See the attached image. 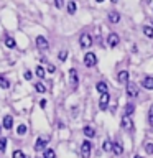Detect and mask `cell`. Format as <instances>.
Returning <instances> with one entry per match:
<instances>
[{
  "mask_svg": "<svg viewBox=\"0 0 153 158\" xmlns=\"http://www.w3.org/2000/svg\"><path fill=\"white\" fill-rule=\"evenodd\" d=\"M97 64V56H96V53H92V51H89L84 54V66L86 68H94Z\"/></svg>",
  "mask_w": 153,
  "mask_h": 158,
  "instance_id": "obj_1",
  "label": "cell"
},
{
  "mask_svg": "<svg viewBox=\"0 0 153 158\" xmlns=\"http://www.w3.org/2000/svg\"><path fill=\"white\" fill-rule=\"evenodd\" d=\"M120 127H122L125 132H133L135 125H133V120L130 118V115H123V118L120 120Z\"/></svg>",
  "mask_w": 153,
  "mask_h": 158,
  "instance_id": "obj_2",
  "label": "cell"
},
{
  "mask_svg": "<svg viewBox=\"0 0 153 158\" xmlns=\"http://www.w3.org/2000/svg\"><path fill=\"white\" fill-rule=\"evenodd\" d=\"M91 150H92V143L89 140H84L81 145V156L82 158H89L91 156Z\"/></svg>",
  "mask_w": 153,
  "mask_h": 158,
  "instance_id": "obj_3",
  "label": "cell"
},
{
  "mask_svg": "<svg viewBox=\"0 0 153 158\" xmlns=\"http://www.w3.org/2000/svg\"><path fill=\"white\" fill-rule=\"evenodd\" d=\"M79 44H81V48H89L92 44V36L89 33H82L79 36Z\"/></svg>",
  "mask_w": 153,
  "mask_h": 158,
  "instance_id": "obj_4",
  "label": "cell"
},
{
  "mask_svg": "<svg viewBox=\"0 0 153 158\" xmlns=\"http://www.w3.org/2000/svg\"><path fill=\"white\" fill-rule=\"evenodd\" d=\"M35 43H36V48L39 49V51H46V49L49 48V43H48V40L44 36H36Z\"/></svg>",
  "mask_w": 153,
  "mask_h": 158,
  "instance_id": "obj_5",
  "label": "cell"
},
{
  "mask_svg": "<svg viewBox=\"0 0 153 158\" xmlns=\"http://www.w3.org/2000/svg\"><path fill=\"white\" fill-rule=\"evenodd\" d=\"M109 102H110V94H109V92L101 94V99H99V107H101L102 110H105V109H107Z\"/></svg>",
  "mask_w": 153,
  "mask_h": 158,
  "instance_id": "obj_6",
  "label": "cell"
},
{
  "mask_svg": "<svg viewBox=\"0 0 153 158\" xmlns=\"http://www.w3.org/2000/svg\"><path fill=\"white\" fill-rule=\"evenodd\" d=\"M118 43H120V36H118L117 33H109V36H107V44H109V46L115 48Z\"/></svg>",
  "mask_w": 153,
  "mask_h": 158,
  "instance_id": "obj_7",
  "label": "cell"
},
{
  "mask_svg": "<svg viewBox=\"0 0 153 158\" xmlns=\"http://www.w3.org/2000/svg\"><path fill=\"white\" fill-rule=\"evenodd\" d=\"M127 94H128V97H137L138 96L137 82H127Z\"/></svg>",
  "mask_w": 153,
  "mask_h": 158,
  "instance_id": "obj_8",
  "label": "cell"
},
{
  "mask_svg": "<svg viewBox=\"0 0 153 158\" xmlns=\"http://www.w3.org/2000/svg\"><path fill=\"white\" fill-rule=\"evenodd\" d=\"M69 81H71V87L76 91V89H77V84H79L77 71H76V69H71V71H69Z\"/></svg>",
  "mask_w": 153,
  "mask_h": 158,
  "instance_id": "obj_9",
  "label": "cell"
},
{
  "mask_svg": "<svg viewBox=\"0 0 153 158\" xmlns=\"http://www.w3.org/2000/svg\"><path fill=\"white\" fill-rule=\"evenodd\" d=\"M46 143H48V138H44V137H39L36 143H35V150L36 152H44V147H46Z\"/></svg>",
  "mask_w": 153,
  "mask_h": 158,
  "instance_id": "obj_10",
  "label": "cell"
},
{
  "mask_svg": "<svg viewBox=\"0 0 153 158\" xmlns=\"http://www.w3.org/2000/svg\"><path fill=\"white\" fill-rule=\"evenodd\" d=\"M142 86L148 89V91H153V77L150 76H147V77H143V81H142Z\"/></svg>",
  "mask_w": 153,
  "mask_h": 158,
  "instance_id": "obj_11",
  "label": "cell"
},
{
  "mask_svg": "<svg viewBox=\"0 0 153 158\" xmlns=\"http://www.w3.org/2000/svg\"><path fill=\"white\" fill-rule=\"evenodd\" d=\"M2 125H3L5 128H7V130H10V128L13 127V117H12V115H5V117H3Z\"/></svg>",
  "mask_w": 153,
  "mask_h": 158,
  "instance_id": "obj_12",
  "label": "cell"
},
{
  "mask_svg": "<svg viewBox=\"0 0 153 158\" xmlns=\"http://www.w3.org/2000/svg\"><path fill=\"white\" fill-rule=\"evenodd\" d=\"M112 152H114V155H122L123 148H122L120 143H112Z\"/></svg>",
  "mask_w": 153,
  "mask_h": 158,
  "instance_id": "obj_13",
  "label": "cell"
},
{
  "mask_svg": "<svg viewBox=\"0 0 153 158\" xmlns=\"http://www.w3.org/2000/svg\"><path fill=\"white\" fill-rule=\"evenodd\" d=\"M84 135H86V137H89V138H92L94 135H96V130H94V128L92 127H89V125H86V127H84Z\"/></svg>",
  "mask_w": 153,
  "mask_h": 158,
  "instance_id": "obj_14",
  "label": "cell"
},
{
  "mask_svg": "<svg viewBox=\"0 0 153 158\" xmlns=\"http://www.w3.org/2000/svg\"><path fill=\"white\" fill-rule=\"evenodd\" d=\"M117 79H118V82H127L128 81V71H120Z\"/></svg>",
  "mask_w": 153,
  "mask_h": 158,
  "instance_id": "obj_15",
  "label": "cell"
},
{
  "mask_svg": "<svg viewBox=\"0 0 153 158\" xmlns=\"http://www.w3.org/2000/svg\"><path fill=\"white\" fill-rule=\"evenodd\" d=\"M109 20H110L112 23H118V22H120V13L110 12V15H109Z\"/></svg>",
  "mask_w": 153,
  "mask_h": 158,
  "instance_id": "obj_16",
  "label": "cell"
},
{
  "mask_svg": "<svg viewBox=\"0 0 153 158\" xmlns=\"http://www.w3.org/2000/svg\"><path fill=\"white\" fill-rule=\"evenodd\" d=\"M0 87L2 89H8L10 87V81L5 76H2V74H0Z\"/></svg>",
  "mask_w": 153,
  "mask_h": 158,
  "instance_id": "obj_17",
  "label": "cell"
},
{
  "mask_svg": "<svg viewBox=\"0 0 153 158\" xmlns=\"http://www.w3.org/2000/svg\"><path fill=\"white\" fill-rule=\"evenodd\" d=\"M143 33H145L147 38H153V27H150V25H145V27H143Z\"/></svg>",
  "mask_w": 153,
  "mask_h": 158,
  "instance_id": "obj_18",
  "label": "cell"
},
{
  "mask_svg": "<svg viewBox=\"0 0 153 158\" xmlns=\"http://www.w3.org/2000/svg\"><path fill=\"white\" fill-rule=\"evenodd\" d=\"M3 43H5V46H7V48H15V44H17L12 36H7V38L3 40Z\"/></svg>",
  "mask_w": 153,
  "mask_h": 158,
  "instance_id": "obj_19",
  "label": "cell"
},
{
  "mask_svg": "<svg viewBox=\"0 0 153 158\" xmlns=\"http://www.w3.org/2000/svg\"><path fill=\"white\" fill-rule=\"evenodd\" d=\"M76 8H77V5H76V2H72V0H71V2H69L68 3V13H76Z\"/></svg>",
  "mask_w": 153,
  "mask_h": 158,
  "instance_id": "obj_20",
  "label": "cell"
},
{
  "mask_svg": "<svg viewBox=\"0 0 153 158\" xmlns=\"http://www.w3.org/2000/svg\"><path fill=\"white\" fill-rule=\"evenodd\" d=\"M43 158H56V153H54V150H51V148H46Z\"/></svg>",
  "mask_w": 153,
  "mask_h": 158,
  "instance_id": "obj_21",
  "label": "cell"
},
{
  "mask_svg": "<svg viewBox=\"0 0 153 158\" xmlns=\"http://www.w3.org/2000/svg\"><path fill=\"white\" fill-rule=\"evenodd\" d=\"M97 91L101 92V94H104V92H107V84L105 82H97Z\"/></svg>",
  "mask_w": 153,
  "mask_h": 158,
  "instance_id": "obj_22",
  "label": "cell"
},
{
  "mask_svg": "<svg viewBox=\"0 0 153 158\" xmlns=\"http://www.w3.org/2000/svg\"><path fill=\"white\" fill-rule=\"evenodd\" d=\"M133 110H135V106H133V104H127L125 106V115H132Z\"/></svg>",
  "mask_w": 153,
  "mask_h": 158,
  "instance_id": "obj_23",
  "label": "cell"
},
{
  "mask_svg": "<svg viewBox=\"0 0 153 158\" xmlns=\"http://www.w3.org/2000/svg\"><path fill=\"white\" fill-rule=\"evenodd\" d=\"M35 89H36L38 92H46V87H44L43 82H36V84H35Z\"/></svg>",
  "mask_w": 153,
  "mask_h": 158,
  "instance_id": "obj_24",
  "label": "cell"
},
{
  "mask_svg": "<svg viewBox=\"0 0 153 158\" xmlns=\"http://www.w3.org/2000/svg\"><path fill=\"white\" fill-rule=\"evenodd\" d=\"M7 143H8L7 138H3V137L0 138V152H5V150H7Z\"/></svg>",
  "mask_w": 153,
  "mask_h": 158,
  "instance_id": "obj_25",
  "label": "cell"
},
{
  "mask_svg": "<svg viewBox=\"0 0 153 158\" xmlns=\"http://www.w3.org/2000/svg\"><path fill=\"white\" fill-rule=\"evenodd\" d=\"M17 133L18 135H25V133H27V125H18V128H17Z\"/></svg>",
  "mask_w": 153,
  "mask_h": 158,
  "instance_id": "obj_26",
  "label": "cell"
},
{
  "mask_svg": "<svg viewBox=\"0 0 153 158\" xmlns=\"http://www.w3.org/2000/svg\"><path fill=\"white\" fill-rule=\"evenodd\" d=\"M12 158H25V153H23L22 150H15L13 155H12Z\"/></svg>",
  "mask_w": 153,
  "mask_h": 158,
  "instance_id": "obj_27",
  "label": "cell"
},
{
  "mask_svg": "<svg viewBox=\"0 0 153 158\" xmlns=\"http://www.w3.org/2000/svg\"><path fill=\"white\" fill-rule=\"evenodd\" d=\"M36 76L38 77H44V68L43 66H38L36 68Z\"/></svg>",
  "mask_w": 153,
  "mask_h": 158,
  "instance_id": "obj_28",
  "label": "cell"
},
{
  "mask_svg": "<svg viewBox=\"0 0 153 158\" xmlns=\"http://www.w3.org/2000/svg\"><path fill=\"white\" fill-rule=\"evenodd\" d=\"M145 150H147L148 155H153V143H147V145H145Z\"/></svg>",
  "mask_w": 153,
  "mask_h": 158,
  "instance_id": "obj_29",
  "label": "cell"
},
{
  "mask_svg": "<svg viewBox=\"0 0 153 158\" xmlns=\"http://www.w3.org/2000/svg\"><path fill=\"white\" fill-rule=\"evenodd\" d=\"M148 123L153 127V106H151V109H150V112H148Z\"/></svg>",
  "mask_w": 153,
  "mask_h": 158,
  "instance_id": "obj_30",
  "label": "cell"
},
{
  "mask_svg": "<svg viewBox=\"0 0 153 158\" xmlns=\"http://www.w3.org/2000/svg\"><path fill=\"white\" fill-rule=\"evenodd\" d=\"M112 150V143L110 142H104V152H110Z\"/></svg>",
  "mask_w": 153,
  "mask_h": 158,
  "instance_id": "obj_31",
  "label": "cell"
},
{
  "mask_svg": "<svg viewBox=\"0 0 153 158\" xmlns=\"http://www.w3.org/2000/svg\"><path fill=\"white\" fill-rule=\"evenodd\" d=\"M66 58H68V51H61V54H59V59H61V61H64Z\"/></svg>",
  "mask_w": 153,
  "mask_h": 158,
  "instance_id": "obj_32",
  "label": "cell"
},
{
  "mask_svg": "<svg viewBox=\"0 0 153 158\" xmlns=\"http://www.w3.org/2000/svg\"><path fill=\"white\" fill-rule=\"evenodd\" d=\"M63 3H64L63 0H54V5H56V8H61V7H63Z\"/></svg>",
  "mask_w": 153,
  "mask_h": 158,
  "instance_id": "obj_33",
  "label": "cell"
},
{
  "mask_svg": "<svg viewBox=\"0 0 153 158\" xmlns=\"http://www.w3.org/2000/svg\"><path fill=\"white\" fill-rule=\"evenodd\" d=\"M46 71H48V73H54V71H56V68H54V66H53V64H48V68H46Z\"/></svg>",
  "mask_w": 153,
  "mask_h": 158,
  "instance_id": "obj_34",
  "label": "cell"
},
{
  "mask_svg": "<svg viewBox=\"0 0 153 158\" xmlns=\"http://www.w3.org/2000/svg\"><path fill=\"white\" fill-rule=\"evenodd\" d=\"M25 79H28V81H31V73H30V71H25Z\"/></svg>",
  "mask_w": 153,
  "mask_h": 158,
  "instance_id": "obj_35",
  "label": "cell"
},
{
  "mask_svg": "<svg viewBox=\"0 0 153 158\" xmlns=\"http://www.w3.org/2000/svg\"><path fill=\"white\" fill-rule=\"evenodd\" d=\"M39 107H41V109H44V107H46V101H44V99H43L41 102H39Z\"/></svg>",
  "mask_w": 153,
  "mask_h": 158,
  "instance_id": "obj_36",
  "label": "cell"
},
{
  "mask_svg": "<svg viewBox=\"0 0 153 158\" xmlns=\"http://www.w3.org/2000/svg\"><path fill=\"white\" fill-rule=\"evenodd\" d=\"M96 2H97V3H102V2H104V0H96Z\"/></svg>",
  "mask_w": 153,
  "mask_h": 158,
  "instance_id": "obj_37",
  "label": "cell"
},
{
  "mask_svg": "<svg viewBox=\"0 0 153 158\" xmlns=\"http://www.w3.org/2000/svg\"><path fill=\"white\" fill-rule=\"evenodd\" d=\"M110 2H114V3H117V2H118V0H110Z\"/></svg>",
  "mask_w": 153,
  "mask_h": 158,
  "instance_id": "obj_38",
  "label": "cell"
},
{
  "mask_svg": "<svg viewBox=\"0 0 153 158\" xmlns=\"http://www.w3.org/2000/svg\"><path fill=\"white\" fill-rule=\"evenodd\" d=\"M133 158H142V156H138V155H137V156H133Z\"/></svg>",
  "mask_w": 153,
  "mask_h": 158,
  "instance_id": "obj_39",
  "label": "cell"
},
{
  "mask_svg": "<svg viewBox=\"0 0 153 158\" xmlns=\"http://www.w3.org/2000/svg\"><path fill=\"white\" fill-rule=\"evenodd\" d=\"M38 158H41V156H38Z\"/></svg>",
  "mask_w": 153,
  "mask_h": 158,
  "instance_id": "obj_40",
  "label": "cell"
}]
</instances>
